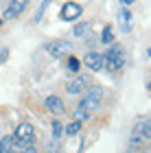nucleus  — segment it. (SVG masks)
<instances>
[{
	"label": "nucleus",
	"mask_w": 151,
	"mask_h": 153,
	"mask_svg": "<svg viewBox=\"0 0 151 153\" xmlns=\"http://www.w3.org/2000/svg\"><path fill=\"white\" fill-rule=\"evenodd\" d=\"M66 90H68V94H81V92H86V90H88V79H86V76H77V79H72L66 85Z\"/></svg>",
	"instance_id": "8"
},
{
	"label": "nucleus",
	"mask_w": 151,
	"mask_h": 153,
	"mask_svg": "<svg viewBox=\"0 0 151 153\" xmlns=\"http://www.w3.org/2000/svg\"><path fill=\"white\" fill-rule=\"evenodd\" d=\"M101 42H103V44H112V42H114V31H112V26H105V29H103Z\"/></svg>",
	"instance_id": "14"
},
{
	"label": "nucleus",
	"mask_w": 151,
	"mask_h": 153,
	"mask_svg": "<svg viewBox=\"0 0 151 153\" xmlns=\"http://www.w3.org/2000/svg\"><path fill=\"white\" fill-rule=\"evenodd\" d=\"M88 96H92V99H97V101H101L103 99V90L99 88V85H88Z\"/></svg>",
	"instance_id": "15"
},
{
	"label": "nucleus",
	"mask_w": 151,
	"mask_h": 153,
	"mask_svg": "<svg viewBox=\"0 0 151 153\" xmlns=\"http://www.w3.org/2000/svg\"><path fill=\"white\" fill-rule=\"evenodd\" d=\"M0 24H2V18H0Z\"/></svg>",
	"instance_id": "23"
},
{
	"label": "nucleus",
	"mask_w": 151,
	"mask_h": 153,
	"mask_svg": "<svg viewBox=\"0 0 151 153\" xmlns=\"http://www.w3.org/2000/svg\"><path fill=\"white\" fill-rule=\"evenodd\" d=\"M88 118H90V114H88L86 109H81V107L74 109V120L77 123H83V120H88Z\"/></svg>",
	"instance_id": "17"
},
{
	"label": "nucleus",
	"mask_w": 151,
	"mask_h": 153,
	"mask_svg": "<svg viewBox=\"0 0 151 153\" xmlns=\"http://www.w3.org/2000/svg\"><path fill=\"white\" fill-rule=\"evenodd\" d=\"M99 105H101V101H97V99H92V96H86V99H81V103L77 107H81V109H86L88 114H92L94 109H99Z\"/></svg>",
	"instance_id": "10"
},
{
	"label": "nucleus",
	"mask_w": 151,
	"mask_h": 153,
	"mask_svg": "<svg viewBox=\"0 0 151 153\" xmlns=\"http://www.w3.org/2000/svg\"><path fill=\"white\" fill-rule=\"evenodd\" d=\"M13 136H4L0 140V153H13Z\"/></svg>",
	"instance_id": "13"
},
{
	"label": "nucleus",
	"mask_w": 151,
	"mask_h": 153,
	"mask_svg": "<svg viewBox=\"0 0 151 153\" xmlns=\"http://www.w3.org/2000/svg\"><path fill=\"white\" fill-rule=\"evenodd\" d=\"M24 9H26V2H24V0H13V2L7 4V9H4V13H2V18L13 20V18H18Z\"/></svg>",
	"instance_id": "6"
},
{
	"label": "nucleus",
	"mask_w": 151,
	"mask_h": 153,
	"mask_svg": "<svg viewBox=\"0 0 151 153\" xmlns=\"http://www.w3.org/2000/svg\"><path fill=\"white\" fill-rule=\"evenodd\" d=\"M81 4L77 2H64V7H61V11H59V18L64 20V22H77L79 16H81Z\"/></svg>",
	"instance_id": "3"
},
{
	"label": "nucleus",
	"mask_w": 151,
	"mask_h": 153,
	"mask_svg": "<svg viewBox=\"0 0 151 153\" xmlns=\"http://www.w3.org/2000/svg\"><path fill=\"white\" fill-rule=\"evenodd\" d=\"M147 90H149V92H151V83H149V85H147Z\"/></svg>",
	"instance_id": "21"
},
{
	"label": "nucleus",
	"mask_w": 151,
	"mask_h": 153,
	"mask_svg": "<svg viewBox=\"0 0 151 153\" xmlns=\"http://www.w3.org/2000/svg\"><path fill=\"white\" fill-rule=\"evenodd\" d=\"M51 127H53V138H59L61 134H64V127H61V123H59V120H53Z\"/></svg>",
	"instance_id": "18"
},
{
	"label": "nucleus",
	"mask_w": 151,
	"mask_h": 153,
	"mask_svg": "<svg viewBox=\"0 0 151 153\" xmlns=\"http://www.w3.org/2000/svg\"><path fill=\"white\" fill-rule=\"evenodd\" d=\"M81 64H86V68H90L92 72H99V70L105 68V57H103L101 53H92V51H90V53L83 57Z\"/></svg>",
	"instance_id": "4"
},
{
	"label": "nucleus",
	"mask_w": 151,
	"mask_h": 153,
	"mask_svg": "<svg viewBox=\"0 0 151 153\" xmlns=\"http://www.w3.org/2000/svg\"><path fill=\"white\" fill-rule=\"evenodd\" d=\"M125 61H127L125 48L118 46V44H112V46H109V51H107V55H105V68H107V70H121V68L125 66Z\"/></svg>",
	"instance_id": "1"
},
{
	"label": "nucleus",
	"mask_w": 151,
	"mask_h": 153,
	"mask_svg": "<svg viewBox=\"0 0 151 153\" xmlns=\"http://www.w3.org/2000/svg\"><path fill=\"white\" fill-rule=\"evenodd\" d=\"M79 131H81V123H77V120H72V123L66 127V134H68V136H77Z\"/></svg>",
	"instance_id": "16"
},
{
	"label": "nucleus",
	"mask_w": 151,
	"mask_h": 153,
	"mask_svg": "<svg viewBox=\"0 0 151 153\" xmlns=\"http://www.w3.org/2000/svg\"><path fill=\"white\" fill-rule=\"evenodd\" d=\"M18 153H37V149H35V144H26V147L20 149Z\"/></svg>",
	"instance_id": "19"
},
{
	"label": "nucleus",
	"mask_w": 151,
	"mask_h": 153,
	"mask_svg": "<svg viewBox=\"0 0 151 153\" xmlns=\"http://www.w3.org/2000/svg\"><path fill=\"white\" fill-rule=\"evenodd\" d=\"M44 107L48 109L51 114H55V116H61V114H64V101H61L59 96H55V94L46 96V101H44Z\"/></svg>",
	"instance_id": "7"
},
{
	"label": "nucleus",
	"mask_w": 151,
	"mask_h": 153,
	"mask_svg": "<svg viewBox=\"0 0 151 153\" xmlns=\"http://www.w3.org/2000/svg\"><path fill=\"white\" fill-rule=\"evenodd\" d=\"M46 51H48L53 57H66V55H70L72 44L66 42V39H55V42H48V44H46Z\"/></svg>",
	"instance_id": "2"
},
{
	"label": "nucleus",
	"mask_w": 151,
	"mask_h": 153,
	"mask_svg": "<svg viewBox=\"0 0 151 153\" xmlns=\"http://www.w3.org/2000/svg\"><path fill=\"white\" fill-rule=\"evenodd\" d=\"M90 31H92V24L90 22H79V24H74V29H72L74 37H79V39L88 37V33H90Z\"/></svg>",
	"instance_id": "11"
},
{
	"label": "nucleus",
	"mask_w": 151,
	"mask_h": 153,
	"mask_svg": "<svg viewBox=\"0 0 151 153\" xmlns=\"http://www.w3.org/2000/svg\"><path fill=\"white\" fill-rule=\"evenodd\" d=\"M7 59H9V51H7V48H4V51L0 53V64H4Z\"/></svg>",
	"instance_id": "20"
},
{
	"label": "nucleus",
	"mask_w": 151,
	"mask_h": 153,
	"mask_svg": "<svg viewBox=\"0 0 151 153\" xmlns=\"http://www.w3.org/2000/svg\"><path fill=\"white\" fill-rule=\"evenodd\" d=\"M149 57H151V48H149Z\"/></svg>",
	"instance_id": "22"
},
{
	"label": "nucleus",
	"mask_w": 151,
	"mask_h": 153,
	"mask_svg": "<svg viewBox=\"0 0 151 153\" xmlns=\"http://www.w3.org/2000/svg\"><path fill=\"white\" fill-rule=\"evenodd\" d=\"M66 70L70 72V74H77L81 70V59H77L74 55H68V59H66Z\"/></svg>",
	"instance_id": "12"
},
{
	"label": "nucleus",
	"mask_w": 151,
	"mask_h": 153,
	"mask_svg": "<svg viewBox=\"0 0 151 153\" xmlns=\"http://www.w3.org/2000/svg\"><path fill=\"white\" fill-rule=\"evenodd\" d=\"M118 24H121V29L125 31V33H129L132 31V13H129L125 7L118 11Z\"/></svg>",
	"instance_id": "9"
},
{
	"label": "nucleus",
	"mask_w": 151,
	"mask_h": 153,
	"mask_svg": "<svg viewBox=\"0 0 151 153\" xmlns=\"http://www.w3.org/2000/svg\"><path fill=\"white\" fill-rule=\"evenodd\" d=\"M134 138H138V140H151V118L147 120H138L134 127Z\"/></svg>",
	"instance_id": "5"
}]
</instances>
